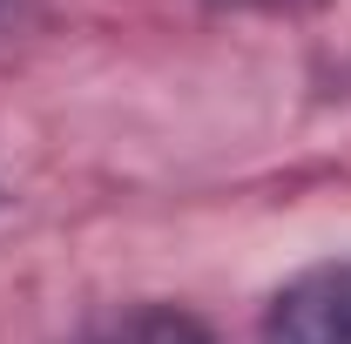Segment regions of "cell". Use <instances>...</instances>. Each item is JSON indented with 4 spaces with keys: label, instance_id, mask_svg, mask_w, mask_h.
I'll use <instances>...</instances> for the list:
<instances>
[{
    "label": "cell",
    "instance_id": "2",
    "mask_svg": "<svg viewBox=\"0 0 351 344\" xmlns=\"http://www.w3.org/2000/svg\"><path fill=\"white\" fill-rule=\"evenodd\" d=\"M75 344H210V331L189 310H176V304H142V310H122V317L95 324Z\"/></svg>",
    "mask_w": 351,
    "mask_h": 344
},
{
    "label": "cell",
    "instance_id": "1",
    "mask_svg": "<svg viewBox=\"0 0 351 344\" xmlns=\"http://www.w3.org/2000/svg\"><path fill=\"white\" fill-rule=\"evenodd\" d=\"M257 344H351V257L291 277L263 310Z\"/></svg>",
    "mask_w": 351,
    "mask_h": 344
}]
</instances>
